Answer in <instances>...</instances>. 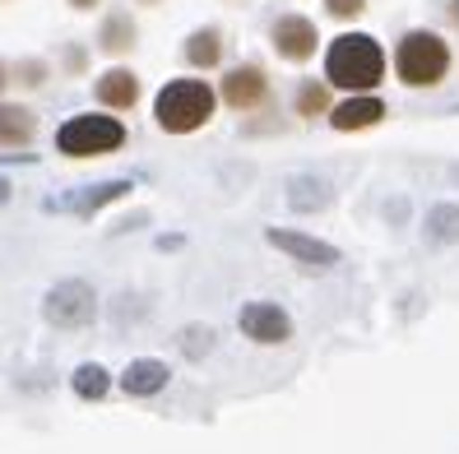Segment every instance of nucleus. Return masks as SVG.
<instances>
[{
	"instance_id": "obj_1",
	"label": "nucleus",
	"mask_w": 459,
	"mask_h": 454,
	"mask_svg": "<svg viewBox=\"0 0 459 454\" xmlns=\"http://www.w3.org/2000/svg\"><path fill=\"white\" fill-rule=\"evenodd\" d=\"M385 47L376 42L371 33H343L330 42L325 51V84L330 89H343V93H376L385 79Z\"/></svg>"
},
{
	"instance_id": "obj_2",
	"label": "nucleus",
	"mask_w": 459,
	"mask_h": 454,
	"mask_svg": "<svg viewBox=\"0 0 459 454\" xmlns=\"http://www.w3.org/2000/svg\"><path fill=\"white\" fill-rule=\"evenodd\" d=\"M219 112V93L204 79H172L153 98V121L163 135H200Z\"/></svg>"
},
{
	"instance_id": "obj_3",
	"label": "nucleus",
	"mask_w": 459,
	"mask_h": 454,
	"mask_svg": "<svg viewBox=\"0 0 459 454\" xmlns=\"http://www.w3.org/2000/svg\"><path fill=\"white\" fill-rule=\"evenodd\" d=\"M455 56H450V42L431 29H413L403 33L399 47H394V74L403 89H437L446 84Z\"/></svg>"
},
{
	"instance_id": "obj_4",
	"label": "nucleus",
	"mask_w": 459,
	"mask_h": 454,
	"mask_svg": "<svg viewBox=\"0 0 459 454\" xmlns=\"http://www.w3.org/2000/svg\"><path fill=\"white\" fill-rule=\"evenodd\" d=\"M130 140V130L121 116H107V112H79L56 130V153L65 158H107V153H121Z\"/></svg>"
},
{
	"instance_id": "obj_5",
	"label": "nucleus",
	"mask_w": 459,
	"mask_h": 454,
	"mask_svg": "<svg viewBox=\"0 0 459 454\" xmlns=\"http://www.w3.org/2000/svg\"><path fill=\"white\" fill-rule=\"evenodd\" d=\"M213 93L228 112H264L269 98H274V84H269L260 61H237L232 70H223V84Z\"/></svg>"
},
{
	"instance_id": "obj_6",
	"label": "nucleus",
	"mask_w": 459,
	"mask_h": 454,
	"mask_svg": "<svg viewBox=\"0 0 459 454\" xmlns=\"http://www.w3.org/2000/svg\"><path fill=\"white\" fill-rule=\"evenodd\" d=\"M42 315H47V325H56V330H84L98 315V292L84 278H61L42 297Z\"/></svg>"
},
{
	"instance_id": "obj_7",
	"label": "nucleus",
	"mask_w": 459,
	"mask_h": 454,
	"mask_svg": "<svg viewBox=\"0 0 459 454\" xmlns=\"http://www.w3.org/2000/svg\"><path fill=\"white\" fill-rule=\"evenodd\" d=\"M269 42H274V56L279 61L307 65L316 51H320V29H316L307 14H283V19H274V29H269Z\"/></svg>"
},
{
	"instance_id": "obj_8",
	"label": "nucleus",
	"mask_w": 459,
	"mask_h": 454,
	"mask_svg": "<svg viewBox=\"0 0 459 454\" xmlns=\"http://www.w3.org/2000/svg\"><path fill=\"white\" fill-rule=\"evenodd\" d=\"M241 334H247L251 343H264V348H274V343H288L292 338V315L274 302H247L237 315Z\"/></svg>"
},
{
	"instance_id": "obj_9",
	"label": "nucleus",
	"mask_w": 459,
	"mask_h": 454,
	"mask_svg": "<svg viewBox=\"0 0 459 454\" xmlns=\"http://www.w3.org/2000/svg\"><path fill=\"white\" fill-rule=\"evenodd\" d=\"M93 98L107 116H121V112H134L144 98V84H140V74L126 70V65H112V70H102L93 79Z\"/></svg>"
},
{
	"instance_id": "obj_10",
	"label": "nucleus",
	"mask_w": 459,
	"mask_h": 454,
	"mask_svg": "<svg viewBox=\"0 0 459 454\" xmlns=\"http://www.w3.org/2000/svg\"><path fill=\"white\" fill-rule=\"evenodd\" d=\"M269 246L292 255L297 264H307V270H330L339 264V251L330 242H320V236H307V232H288V227H269Z\"/></svg>"
},
{
	"instance_id": "obj_11",
	"label": "nucleus",
	"mask_w": 459,
	"mask_h": 454,
	"mask_svg": "<svg viewBox=\"0 0 459 454\" xmlns=\"http://www.w3.org/2000/svg\"><path fill=\"white\" fill-rule=\"evenodd\" d=\"M98 51L107 61H126L134 47H140V23H134L130 10H107L102 23H98Z\"/></svg>"
},
{
	"instance_id": "obj_12",
	"label": "nucleus",
	"mask_w": 459,
	"mask_h": 454,
	"mask_svg": "<svg viewBox=\"0 0 459 454\" xmlns=\"http://www.w3.org/2000/svg\"><path fill=\"white\" fill-rule=\"evenodd\" d=\"M228 56V33L219 23H200V29L181 42V65L186 70H219Z\"/></svg>"
},
{
	"instance_id": "obj_13",
	"label": "nucleus",
	"mask_w": 459,
	"mask_h": 454,
	"mask_svg": "<svg viewBox=\"0 0 459 454\" xmlns=\"http://www.w3.org/2000/svg\"><path fill=\"white\" fill-rule=\"evenodd\" d=\"M385 121V102L376 93H362V98H343L330 107V125L343 130V135H353V130H371Z\"/></svg>"
},
{
	"instance_id": "obj_14",
	"label": "nucleus",
	"mask_w": 459,
	"mask_h": 454,
	"mask_svg": "<svg viewBox=\"0 0 459 454\" xmlns=\"http://www.w3.org/2000/svg\"><path fill=\"white\" fill-rule=\"evenodd\" d=\"M38 140V116L23 102H0V149H29Z\"/></svg>"
},
{
	"instance_id": "obj_15",
	"label": "nucleus",
	"mask_w": 459,
	"mask_h": 454,
	"mask_svg": "<svg viewBox=\"0 0 459 454\" xmlns=\"http://www.w3.org/2000/svg\"><path fill=\"white\" fill-rule=\"evenodd\" d=\"M168 362H158V357H140V362H130L126 371H121V390L130 394V398H149V394H158L168 385Z\"/></svg>"
},
{
	"instance_id": "obj_16",
	"label": "nucleus",
	"mask_w": 459,
	"mask_h": 454,
	"mask_svg": "<svg viewBox=\"0 0 459 454\" xmlns=\"http://www.w3.org/2000/svg\"><path fill=\"white\" fill-rule=\"evenodd\" d=\"M330 107H334V89L325 84V79H302L292 93V112L302 116V121H316V116H330Z\"/></svg>"
},
{
	"instance_id": "obj_17",
	"label": "nucleus",
	"mask_w": 459,
	"mask_h": 454,
	"mask_svg": "<svg viewBox=\"0 0 459 454\" xmlns=\"http://www.w3.org/2000/svg\"><path fill=\"white\" fill-rule=\"evenodd\" d=\"M330 200H334V191H330V181H320V176H292L288 181V204L302 209V213L325 209Z\"/></svg>"
},
{
	"instance_id": "obj_18",
	"label": "nucleus",
	"mask_w": 459,
	"mask_h": 454,
	"mask_svg": "<svg viewBox=\"0 0 459 454\" xmlns=\"http://www.w3.org/2000/svg\"><path fill=\"white\" fill-rule=\"evenodd\" d=\"M130 191V181H102V185H89V195L79 200H56V209H74V213H98L102 204H117L121 195Z\"/></svg>"
},
{
	"instance_id": "obj_19",
	"label": "nucleus",
	"mask_w": 459,
	"mask_h": 454,
	"mask_svg": "<svg viewBox=\"0 0 459 454\" xmlns=\"http://www.w3.org/2000/svg\"><path fill=\"white\" fill-rule=\"evenodd\" d=\"M70 385H74V394H79V398H89V404H98V398L112 394V376H107V371H102L98 362H84V366H79Z\"/></svg>"
},
{
	"instance_id": "obj_20",
	"label": "nucleus",
	"mask_w": 459,
	"mask_h": 454,
	"mask_svg": "<svg viewBox=\"0 0 459 454\" xmlns=\"http://www.w3.org/2000/svg\"><path fill=\"white\" fill-rule=\"evenodd\" d=\"M427 242H459V204H437L427 213Z\"/></svg>"
},
{
	"instance_id": "obj_21",
	"label": "nucleus",
	"mask_w": 459,
	"mask_h": 454,
	"mask_svg": "<svg viewBox=\"0 0 459 454\" xmlns=\"http://www.w3.org/2000/svg\"><path fill=\"white\" fill-rule=\"evenodd\" d=\"M51 79V65L42 56H23V61H10V89H42Z\"/></svg>"
},
{
	"instance_id": "obj_22",
	"label": "nucleus",
	"mask_w": 459,
	"mask_h": 454,
	"mask_svg": "<svg viewBox=\"0 0 459 454\" xmlns=\"http://www.w3.org/2000/svg\"><path fill=\"white\" fill-rule=\"evenodd\" d=\"M61 65H65V74H84L89 70V51L84 47H65L61 51Z\"/></svg>"
},
{
	"instance_id": "obj_23",
	"label": "nucleus",
	"mask_w": 459,
	"mask_h": 454,
	"mask_svg": "<svg viewBox=\"0 0 459 454\" xmlns=\"http://www.w3.org/2000/svg\"><path fill=\"white\" fill-rule=\"evenodd\" d=\"M325 10H330L334 19H358V14L367 10V0H325Z\"/></svg>"
},
{
	"instance_id": "obj_24",
	"label": "nucleus",
	"mask_w": 459,
	"mask_h": 454,
	"mask_svg": "<svg viewBox=\"0 0 459 454\" xmlns=\"http://www.w3.org/2000/svg\"><path fill=\"white\" fill-rule=\"evenodd\" d=\"M181 348L200 357V353L209 348V330H181Z\"/></svg>"
},
{
	"instance_id": "obj_25",
	"label": "nucleus",
	"mask_w": 459,
	"mask_h": 454,
	"mask_svg": "<svg viewBox=\"0 0 459 454\" xmlns=\"http://www.w3.org/2000/svg\"><path fill=\"white\" fill-rule=\"evenodd\" d=\"M65 5H70L74 14H89V10H98V5H102V0H65Z\"/></svg>"
},
{
	"instance_id": "obj_26",
	"label": "nucleus",
	"mask_w": 459,
	"mask_h": 454,
	"mask_svg": "<svg viewBox=\"0 0 459 454\" xmlns=\"http://www.w3.org/2000/svg\"><path fill=\"white\" fill-rule=\"evenodd\" d=\"M5 89H10V61H0V98H5Z\"/></svg>"
},
{
	"instance_id": "obj_27",
	"label": "nucleus",
	"mask_w": 459,
	"mask_h": 454,
	"mask_svg": "<svg viewBox=\"0 0 459 454\" xmlns=\"http://www.w3.org/2000/svg\"><path fill=\"white\" fill-rule=\"evenodd\" d=\"M446 14H450V23L459 29V0H446Z\"/></svg>"
},
{
	"instance_id": "obj_28",
	"label": "nucleus",
	"mask_w": 459,
	"mask_h": 454,
	"mask_svg": "<svg viewBox=\"0 0 459 454\" xmlns=\"http://www.w3.org/2000/svg\"><path fill=\"white\" fill-rule=\"evenodd\" d=\"M5 204H10V181L0 176V209H5Z\"/></svg>"
},
{
	"instance_id": "obj_29",
	"label": "nucleus",
	"mask_w": 459,
	"mask_h": 454,
	"mask_svg": "<svg viewBox=\"0 0 459 454\" xmlns=\"http://www.w3.org/2000/svg\"><path fill=\"white\" fill-rule=\"evenodd\" d=\"M134 5H140V10H153V5H163V0H134Z\"/></svg>"
},
{
	"instance_id": "obj_30",
	"label": "nucleus",
	"mask_w": 459,
	"mask_h": 454,
	"mask_svg": "<svg viewBox=\"0 0 459 454\" xmlns=\"http://www.w3.org/2000/svg\"><path fill=\"white\" fill-rule=\"evenodd\" d=\"M0 5H10V0H0Z\"/></svg>"
}]
</instances>
